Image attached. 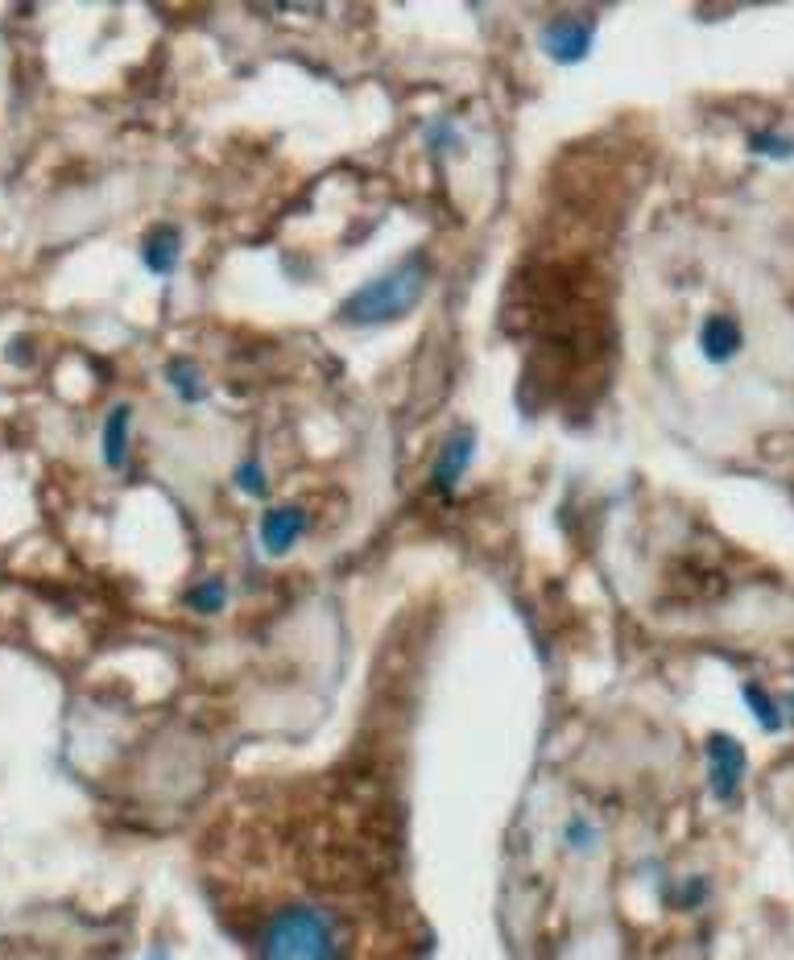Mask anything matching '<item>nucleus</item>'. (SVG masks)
<instances>
[{
    "label": "nucleus",
    "mask_w": 794,
    "mask_h": 960,
    "mask_svg": "<svg viewBox=\"0 0 794 960\" xmlns=\"http://www.w3.org/2000/svg\"><path fill=\"white\" fill-rule=\"evenodd\" d=\"M166 381H170V390L178 402H187V406H199L203 398H207V378H203V369L187 356H174L166 361Z\"/></svg>",
    "instance_id": "obj_10"
},
{
    "label": "nucleus",
    "mask_w": 794,
    "mask_h": 960,
    "mask_svg": "<svg viewBox=\"0 0 794 960\" xmlns=\"http://www.w3.org/2000/svg\"><path fill=\"white\" fill-rule=\"evenodd\" d=\"M741 344H745V335L733 315H708L699 327V352L708 364H728L741 352Z\"/></svg>",
    "instance_id": "obj_7"
},
{
    "label": "nucleus",
    "mask_w": 794,
    "mask_h": 960,
    "mask_svg": "<svg viewBox=\"0 0 794 960\" xmlns=\"http://www.w3.org/2000/svg\"><path fill=\"white\" fill-rule=\"evenodd\" d=\"M224 605H228V584L224 580H203L199 588L187 592V609L195 613H219Z\"/></svg>",
    "instance_id": "obj_13"
},
{
    "label": "nucleus",
    "mask_w": 794,
    "mask_h": 960,
    "mask_svg": "<svg viewBox=\"0 0 794 960\" xmlns=\"http://www.w3.org/2000/svg\"><path fill=\"white\" fill-rule=\"evenodd\" d=\"M472 460H477V431H472V427L451 431L448 443L439 448V455H434V468H431V489H434V493H455V484L468 477Z\"/></svg>",
    "instance_id": "obj_5"
},
{
    "label": "nucleus",
    "mask_w": 794,
    "mask_h": 960,
    "mask_svg": "<svg viewBox=\"0 0 794 960\" xmlns=\"http://www.w3.org/2000/svg\"><path fill=\"white\" fill-rule=\"evenodd\" d=\"M236 484H241V493H248V497H269V477H265V464H261L257 455H248V460H241V464H236Z\"/></svg>",
    "instance_id": "obj_14"
},
{
    "label": "nucleus",
    "mask_w": 794,
    "mask_h": 960,
    "mask_svg": "<svg viewBox=\"0 0 794 960\" xmlns=\"http://www.w3.org/2000/svg\"><path fill=\"white\" fill-rule=\"evenodd\" d=\"M129 439H133V406L129 402H120V406H112L108 410V419H104V435H100L104 464L108 468L129 464Z\"/></svg>",
    "instance_id": "obj_9"
},
{
    "label": "nucleus",
    "mask_w": 794,
    "mask_h": 960,
    "mask_svg": "<svg viewBox=\"0 0 794 960\" xmlns=\"http://www.w3.org/2000/svg\"><path fill=\"white\" fill-rule=\"evenodd\" d=\"M704 899H708V878H687L679 886V894H666V902H670L675 911H695Z\"/></svg>",
    "instance_id": "obj_16"
},
{
    "label": "nucleus",
    "mask_w": 794,
    "mask_h": 960,
    "mask_svg": "<svg viewBox=\"0 0 794 960\" xmlns=\"http://www.w3.org/2000/svg\"><path fill=\"white\" fill-rule=\"evenodd\" d=\"M427 274L431 265L422 253H410L405 262H398L390 274L364 282L356 294H347L344 306H340V320L352 323V327H385V323L405 320L414 306L422 303V291H427Z\"/></svg>",
    "instance_id": "obj_1"
},
{
    "label": "nucleus",
    "mask_w": 794,
    "mask_h": 960,
    "mask_svg": "<svg viewBox=\"0 0 794 960\" xmlns=\"http://www.w3.org/2000/svg\"><path fill=\"white\" fill-rule=\"evenodd\" d=\"M427 141L439 149V146H455L460 137H455V129H451V120H443V125H431V129H427Z\"/></svg>",
    "instance_id": "obj_17"
},
{
    "label": "nucleus",
    "mask_w": 794,
    "mask_h": 960,
    "mask_svg": "<svg viewBox=\"0 0 794 960\" xmlns=\"http://www.w3.org/2000/svg\"><path fill=\"white\" fill-rule=\"evenodd\" d=\"M538 46L550 62L559 67H579V62L592 55L596 46V21H584V17H555L538 30Z\"/></svg>",
    "instance_id": "obj_3"
},
{
    "label": "nucleus",
    "mask_w": 794,
    "mask_h": 960,
    "mask_svg": "<svg viewBox=\"0 0 794 960\" xmlns=\"http://www.w3.org/2000/svg\"><path fill=\"white\" fill-rule=\"evenodd\" d=\"M563 844L571 853H596L600 849V829H596L588 815H571L563 824Z\"/></svg>",
    "instance_id": "obj_12"
},
{
    "label": "nucleus",
    "mask_w": 794,
    "mask_h": 960,
    "mask_svg": "<svg viewBox=\"0 0 794 960\" xmlns=\"http://www.w3.org/2000/svg\"><path fill=\"white\" fill-rule=\"evenodd\" d=\"M741 699H745V708H749L753 721L766 728V733H782V728H786V716H782L778 699L770 696L762 684H745L741 687Z\"/></svg>",
    "instance_id": "obj_11"
},
{
    "label": "nucleus",
    "mask_w": 794,
    "mask_h": 960,
    "mask_svg": "<svg viewBox=\"0 0 794 960\" xmlns=\"http://www.w3.org/2000/svg\"><path fill=\"white\" fill-rule=\"evenodd\" d=\"M306 526H311V518H306L303 506H274V510H265V518H261L257 539L265 547V555H290L303 542Z\"/></svg>",
    "instance_id": "obj_6"
},
{
    "label": "nucleus",
    "mask_w": 794,
    "mask_h": 960,
    "mask_svg": "<svg viewBox=\"0 0 794 960\" xmlns=\"http://www.w3.org/2000/svg\"><path fill=\"white\" fill-rule=\"evenodd\" d=\"M749 149H753V154H762V158L786 161V158H794V137H786V133H774V129L753 133Z\"/></svg>",
    "instance_id": "obj_15"
},
{
    "label": "nucleus",
    "mask_w": 794,
    "mask_h": 960,
    "mask_svg": "<svg viewBox=\"0 0 794 960\" xmlns=\"http://www.w3.org/2000/svg\"><path fill=\"white\" fill-rule=\"evenodd\" d=\"M261 960H344L335 923L318 907H286L261 940Z\"/></svg>",
    "instance_id": "obj_2"
},
{
    "label": "nucleus",
    "mask_w": 794,
    "mask_h": 960,
    "mask_svg": "<svg viewBox=\"0 0 794 960\" xmlns=\"http://www.w3.org/2000/svg\"><path fill=\"white\" fill-rule=\"evenodd\" d=\"M708 786L721 803H733L741 795V783H745V771H749V757H745V745L733 737V733H712L708 737Z\"/></svg>",
    "instance_id": "obj_4"
},
{
    "label": "nucleus",
    "mask_w": 794,
    "mask_h": 960,
    "mask_svg": "<svg viewBox=\"0 0 794 960\" xmlns=\"http://www.w3.org/2000/svg\"><path fill=\"white\" fill-rule=\"evenodd\" d=\"M178 253H183V233L174 224H158L149 228L141 241V265L154 277H170L178 270Z\"/></svg>",
    "instance_id": "obj_8"
}]
</instances>
